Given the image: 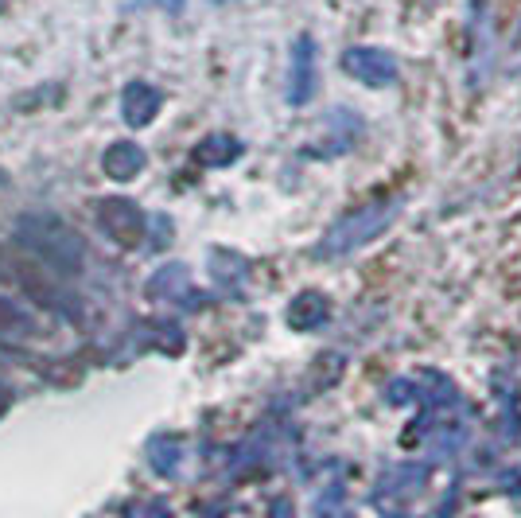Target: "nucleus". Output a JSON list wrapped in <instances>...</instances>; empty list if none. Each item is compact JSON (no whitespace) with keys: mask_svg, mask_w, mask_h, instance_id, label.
<instances>
[{"mask_svg":"<svg viewBox=\"0 0 521 518\" xmlns=\"http://www.w3.org/2000/svg\"><path fill=\"white\" fill-rule=\"evenodd\" d=\"M397 207H401V203L389 199V203H374V207H366V211L347 215V219L323 238V258H343V254H354L358 246L374 242L385 226L397 219Z\"/></svg>","mask_w":521,"mask_h":518,"instance_id":"f257e3e1","label":"nucleus"},{"mask_svg":"<svg viewBox=\"0 0 521 518\" xmlns=\"http://www.w3.org/2000/svg\"><path fill=\"white\" fill-rule=\"evenodd\" d=\"M343 71L350 78H358L362 86H374V90H385L397 82V59L382 51V47H350L343 55Z\"/></svg>","mask_w":521,"mask_h":518,"instance_id":"f03ea898","label":"nucleus"},{"mask_svg":"<svg viewBox=\"0 0 521 518\" xmlns=\"http://www.w3.org/2000/svg\"><path fill=\"white\" fill-rule=\"evenodd\" d=\"M312 94H315V43L312 39H300L296 43V59H292V90H288V98L296 106H304V102H312Z\"/></svg>","mask_w":521,"mask_h":518,"instance_id":"7ed1b4c3","label":"nucleus"}]
</instances>
